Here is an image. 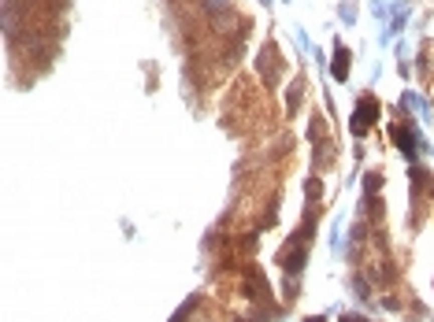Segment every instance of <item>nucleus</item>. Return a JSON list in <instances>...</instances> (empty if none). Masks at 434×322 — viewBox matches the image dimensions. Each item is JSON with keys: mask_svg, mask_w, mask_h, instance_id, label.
<instances>
[{"mask_svg": "<svg viewBox=\"0 0 434 322\" xmlns=\"http://www.w3.org/2000/svg\"><path fill=\"white\" fill-rule=\"evenodd\" d=\"M308 322H319V318H308Z\"/></svg>", "mask_w": 434, "mask_h": 322, "instance_id": "obj_3", "label": "nucleus"}, {"mask_svg": "<svg viewBox=\"0 0 434 322\" xmlns=\"http://www.w3.org/2000/svg\"><path fill=\"white\" fill-rule=\"evenodd\" d=\"M345 63H349V52L338 49V60H334V74H338V78H345Z\"/></svg>", "mask_w": 434, "mask_h": 322, "instance_id": "obj_2", "label": "nucleus"}, {"mask_svg": "<svg viewBox=\"0 0 434 322\" xmlns=\"http://www.w3.org/2000/svg\"><path fill=\"white\" fill-rule=\"evenodd\" d=\"M375 115H379V111H375V100H371V97H364V100H360V111H356L353 130H356V134H364V126H367V122H371Z\"/></svg>", "mask_w": 434, "mask_h": 322, "instance_id": "obj_1", "label": "nucleus"}]
</instances>
